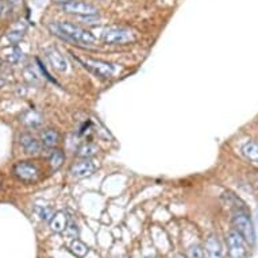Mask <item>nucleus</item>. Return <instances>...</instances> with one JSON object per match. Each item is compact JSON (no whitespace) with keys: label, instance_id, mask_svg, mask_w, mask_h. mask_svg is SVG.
I'll return each instance as SVG.
<instances>
[{"label":"nucleus","instance_id":"1","mask_svg":"<svg viewBox=\"0 0 258 258\" xmlns=\"http://www.w3.org/2000/svg\"><path fill=\"white\" fill-rule=\"evenodd\" d=\"M47 29L53 35L58 37L62 41L73 43V45L89 46L96 42V38L91 31L83 29L80 26L69 23V22H50L47 25Z\"/></svg>","mask_w":258,"mask_h":258},{"label":"nucleus","instance_id":"2","mask_svg":"<svg viewBox=\"0 0 258 258\" xmlns=\"http://www.w3.org/2000/svg\"><path fill=\"white\" fill-rule=\"evenodd\" d=\"M102 39L107 45H127L137 41V34L132 29L122 26H111L103 31Z\"/></svg>","mask_w":258,"mask_h":258},{"label":"nucleus","instance_id":"3","mask_svg":"<svg viewBox=\"0 0 258 258\" xmlns=\"http://www.w3.org/2000/svg\"><path fill=\"white\" fill-rule=\"evenodd\" d=\"M13 174L18 181L34 184L41 177V170L37 164L31 162V161H18L13 166Z\"/></svg>","mask_w":258,"mask_h":258},{"label":"nucleus","instance_id":"4","mask_svg":"<svg viewBox=\"0 0 258 258\" xmlns=\"http://www.w3.org/2000/svg\"><path fill=\"white\" fill-rule=\"evenodd\" d=\"M233 224L235 227L234 230H237L249 245L255 243V231H254L253 223H251V219L247 215V212L237 210L233 214Z\"/></svg>","mask_w":258,"mask_h":258},{"label":"nucleus","instance_id":"5","mask_svg":"<svg viewBox=\"0 0 258 258\" xmlns=\"http://www.w3.org/2000/svg\"><path fill=\"white\" fill-rule=\"evenodd\" d=\"M226 243L230 258H247L249 255V243L237 230H231L227 234Z\"/></svg>","mask_w":258,"mask_h":258},{"label":"nucleus","instance_id":"6","mask_svg":"<svg viewBox=\"0 0 258 258\" xmlns=\"http://www.w3.org/2000/svg\"><path fill=\"white\" fill-rule=\"evenodd\" d=\"M81 65L87 68L89 72H92L95 76L102 77V79H110L114 76L115 73V67L114 63L107 62L103 59H96V58H76Z\"/></svg>","mask_w":258,"mask_h":258},{"label":"nucleus","instance_id":"7","mask_svg":"<svg viewBox=\"0 0 258 258\" xmlns=\"http://www.w3.org/2000/svg\"><path fill=\"white\" fill-rule=\"evenodd\" d=\"M61 10L65 14L76 15V17H98L99 10L91 3L83 0H68L67 3L61 5Z\"/></svg>","mask_w":258,"mask_h":258},{"label":"nucleus","instance_id":"8","mask_svg":"<svg viewBox=\"0 0 258 258\" xmlns=\"http://www.w3.org/2000/svg\"><path fill=\"white\" fill-rule=\"evenodd\" d=\"M95 170H96V164L91 158H83L71 166L69 173L75 178H85L92 176Z\"/></svg>","mask_w":258,"mask_h":258},{"label":"nucleus","instance_id":"9","mask_svg":"<svg viewBox=\"0 0 258 258\" xmlns=\"http://www.w3.org/2000/svg\"><path fill=\"white\" fill-rule=\"evenodd\" d=\"M45 57H46V59L51 65V68L55 69V71L62 73L69 71L68 61L55 47H47V49H45Z\"/></svg>","mask_w":258,"mask_h":258},{"label":"nucleus","instance_id":"10","mask_svg":"<svg viewBox=\"0 0 258 258\" xmlns=\"http://www.w3.org/2000/svg\"><path fill=\"white\" fill-rule=\"evenodd\" d=\"M204 255L207 258H224V250L218 235L211 234L204 243Z\"/></svg>","mask_w":258,"mask_h":258},{"label":"nucleus","instance_id":"11","mask_svg":"<svg viewBox=\"0 0 258 258\" xmlns=\"http://www.w3.org/2000/svg\"><path fill=\"white\" fill-rule=\"evenodd\" d=\"M19 144L27 154H38L42 150V144L34 136L29 133H23L19 137Z\"/></svg>","mask_w":258,"mask_h":258},{"label":"nucleus","instance_id":"12","mask_svg":"<svg viewBox=\"0 0 258 258\" xmlns=\"http://www.w3.org/2000/svg\"><path fill=\"white\" fill-rule=\"evenodd\" d=\"M26 30H27V25H26L25 21H19L18 23L11 27V29L7 31V34H6V38L9 41L10 43H13V45H17L23 39L26 34Z\"/></svg>","mask_w":258,"mask_h":258},{"label":"nucleus","instance_id":"13","mask_svg":"<svg viewBox=\"0 0 258 258\" xmlns=\"http://www.w3.org/2000/svg\"><path fill=\"white\" fill-rule=\"evenodd\" d=\"M68 222L69 218L67 215V212L58 211L54 212V215L51 216V219L49 220V224H50L51 231H54V233H63L65 229H67V226H68Z\"/></svg>","mask_w":258,"mask_h":258},{"label":"nucleus","instance_id":"14","mask_svg":"<svg viewBox=\"0 0 258 258\" xmlns=\"http://www.w3.org/2000/svg\"><path fill=\"white\" fill-rule=\"evenodd\" d=\"M47 162L50 165V169L53 172H57L63 165V162H65V154H63L62 150L54 149V150H51L49 157H47Z\"/></svg>","mask_w":258,"mask_h":258},{"label":"nucleus","instance_id":"15","mask_svg":"<svg viewBox=\"0 0 258 258\" xmlns=\"http://www.w3.org/2000/svg\"><path fill=\"white\" fill-rule=\"evenodd\" d=\"M41 140L46 148H55L59 142V134L54 128H46L41 133Z\"/></svg>","mask_w":258,"mask_h":258},{"label":"nucleus","instance_id":"16","mask_svg":"<svg viewBox=\"0 0 258 258\" xmlns=\"http://www.w3.org/2000/svg\"><path fill=\"white\" fill-rule=\"evenodd\" d=\"M242 154L249 161L258 164V142L257 141H249L242 146Z\"/></svg>","mask_w":258,"mask_h":258},{"label":"nucleus","instance_id":"17","mask_svg":"<svg viewBox=\"0 0 258 258\" xmlns=\"http://www.w3.org/2000/svg\"><path fill=\"white\" fill-rule=\"evenodd\" d=\"M98 153V145L92 144V142H87V144H83L80 148L77 149L76 156L79 157V158H92V157L96 156Z\"/></svg>","mask_w":258,"mask_h":258},{"label":"nucleus","instance_id":"18","mask_svg":"<svg viewBox=\"0 0 258 258\" xmlns=\"http://www.w3.org/2000/svg\"><path fill=\"white\" fill-rule=\"evenodd\" d=\"M21 120L25 123L27 127H38L42 123V116L37 112V111H26L25 114L22 115Z\"/></svg>","mask_w":258,"mask_h":258},{"label":"nucleus","instance_id":"19","mask_svg":"<svg viewBox=\"0 0 258 258\" xmlns=\"http://www.w3.org/2000/svg\"><path fill=\"white\" fill-rule=\"evenodd\" d=\"M71 250L76 257H84L88 253V246L85 245L84 242H81L80 239H73L72 245H71Z\"/></svg>","mask_w":258,"mask_h":258},{"label":"nucleus","instance_id":"20","mask_svg":"<svg viewBox=\"0 0 258 258\" xmlns=\"http://www.w3.org/2000/svg\"><path fill=\"white\" fill-rule=\"evenodd\" d=\"M35 212L39 216V219L47 220V222L51 219V216L54 215V210L50 206H37L35 207Z\"/></svg>","mask_w":258,"mask_h":258},{"label":"nucleus","instance_id":"21","mask_svg":"<svg viewBox=\"0 0 258 258\" xmlns=\"http://www.w3.org/2000/svg\"><path fill=\"white\" fill-rule=\"evenodd\" d=\"M23 58H25V55H23V51L19 47H11V50L6 54V59L11 63L21 62Z\"/></svg>","mask_w":258,"mask_h":258},{"label":"nucleus","instance_id":"22","mask_svg":"<svg viewBox=\"0 0 258 258\" xmlns=\"http://www.w3.org/2000/svg\"><path fill=\"white\" fill-rule=\"evenodd\" d=\"M186 258H204V250L200 245H192L186 251Z\"/></svg>","mask_w":258,"mask_h":258},{"label":"nucleus","instance_id":"23","mask_svg":"<svg viewBox=\"0 0 258 258\" xmlns=\"http://www.w3.org/2000/svg\"><path fill=\"white\" fill-rule=\"evenodd\" d=\"M23 3V0H7V3L5 6L6 14H13L15 13V10H18Z\"/></svg>","mask_w":258,"mask_h":258},{"label":"nucleus","instance_id":"24","mask_svg":"<svg viewBox=\"0 0 258 258\" xmlns=\"http://www.w3.org/2000/svg\"><path fill=\"white\" fill-rule=\"evenodd\" d=\"M65 233H67L68 237L76 239V238L79 237V226H77V223H75L73 220H69L68 226H67V229H65Z\"/></svg>","mask_w":258,"mask_h":258},{"label":"nucleus","instance_id":"25","mask_svg":"<svg viewBox=\"0 0 258 258\" xmlns=\"http://www.w3.org/2000/svg\"><path fill=\"white\" fill-rule=\"evenodd\" d=\"M54 2L57 3V5H63V3H67L68 0H54Z\"/></svg>","mask_w":258,"mask_h":258},{"label":"nucleus","instance_id":"26","mask_svg":"<svg viewBox=\"0 0 258 258\" xmlns=\"http://www.w3.org/2000/svg\"><path fill=\"white\" fill-rule=\"evenodd\" d=\"M5 84H6L5 79H2V77H0V88H2V87H3Z\"/></svg>","mask_w":258,"mask_h":258},{"label":"nucleus","instance_id":"27","mask_svg":"<svg viewBox=\"0 0 258 258\" xmlns=\"http://www.w3.org/2000/svg\"><path fill=\"white\" fill-rule=\"evenodd\" d=\"M173 258H186V257H184L182 254H176V255H174Z\"/></svg>","mask_w":258,"mask_h":258},{"label":"nucleus","instance_id":"28","mask_svg":"<svg viewBox=\"0 0 258 258\" xmlns=\"http://www.w3.org/2000/svg\"><path fill=\"white\" fill-rule=\"evenodd\" d=\"M3 13V3H2V0H0V15Z\"/></svg>","mask_w":258,"mask_h":258},{"label":"nucleus","instance_id":"29","mask_svg":"<svg viewBox=\"0 0 258 258\" xmlns=\"http://www.w3.org/2000/svg\"><path fill=\"white\" fill-rule=\"evenodd\" d=\"M0 65H2V58H0Z\"/></svg>","mask_w":258,"mask_h":258}]
</instances>
